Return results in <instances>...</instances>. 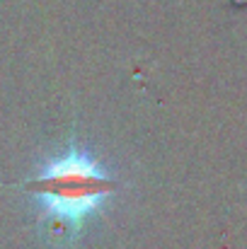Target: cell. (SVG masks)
Wrapping results in <instances>:
<instances>
[{
  "label": "cell",
  "instance_id": "1",
  "mask_svg": "<svg viewBox=\"0 0 247 249\" xmlns=\"http://www.w3.org/2000/svg\"><path fill=\"white\" fill-rule=\"evenodd\" d=\"M24 189L44 198V218L51 220V228L58 225L76 237L82 220L114 194L116 181L87 153L73 148L63 158L51 160L39 177L24 184Z\"/></svg>",
  "mask_w": 247,
  "mask_h": 249
}]
</instances>
